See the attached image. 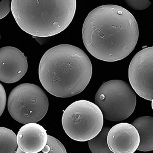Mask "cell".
<instances>
[{"mask_svg":"<svg viewBox=\"0 0 153 153\" xmlns=\"http://www.w3.org/2000/svg\"><path fill=\"white\" fill-rule=\"evenodd\" d=\"M139 29L133 15L117 5H102L88 15L83 23L82 39L92 56L114 62L129 56L138 40Z\"/></svg>","mask_w":153,"mask_h":153,"instance_id":"6da1fadb","label":"cell"},{"mask_svg":"<svg viewBox=\"0 0 153 153\" xmlns=\"http://www.w3.org/2000/svg\"><path fill=\"white\" fill-rule=\"evenodd\" d=\"M93 68L88 56L80 48L61 45L50 48L40 61V81L49 93L69 97L82 92L92 77Z\"/></svg>","mask_w":153,"mask_h":153,"instance_id":"7a4b0ae2","label":"cell"},{"mask_svg":"<svg viewBox=\"0 0 153 153\" xmlns=\"http://www.w3.org/2000/svg\"><path fill=\"white\" fill-rule=\"evenodd\" d=\"M76 1H12L18 26L34 36L47 37L65 30L74 17Z\"/></svg>","mask_w":153,"mask_h":153,"instance_id":"3957f363","label":"cell"},{"mask_svg":"<svg viewBox=\"0 0 153 153\" xmlns=\"http://www.w3.org/2000/svg\"><path fill=\"white\" fill-rule=\"evenodd\" d=\"M104 116L99 107L85 100L76 101L70 105L62 114L64 130L76 141H88L96 136L103 128Z\"/></svg>","mask_w":153,"mask_h":153,"instance_id":"277c9868","label":"cell"},{"mask_svg":"<svg viewBox=\"0 0 153 153\" xmlns=\"http://www.w3.org/2000/svg\"><path fill=\"white\" fill-rule=\"evenodd\" d=\"M95 102L104 118L119 122L131 116L136 107L137 98L128 83L121 80H113L101 86L96 94Z\"/></svg>","mask_w":153,"mask_h":153,"instance_id":"5b68a950","label":"cell"},{"mask_svg":"<svg viewBox=\"0 0 153 153\" xmlns=\"http://www.w3.org/2000/svg\"><path fill=\"white\" fill-rule=\"evenodd\" d=\"M49 107L48 98L38 86L22 84L13 90L9 96L7 107L13 118L19 123H36L46 115Z\"/></svg>","mask_w":153,"mask_h":153,"instance_id":"8992f818","label":"cell"},{"mask_svg":"<svg viewBox=\"0 0 153 153\" xmlns=\"http://www.w3.org/2000/svg\"><path fill=\"white\" fill-rule=\"evenodd\" d=\"M153 47L140 51L132 60L128 70L130 82L140 97L153 100Z\"/></svg>","mask_w":153,"mask_h":153,"instance_id":"52a82bcc","label":"cell"},{"mask_svg":"<svg viewBox=\"0 0 153 153\" xmlns=\"http://www.w3.org/2000/svg\"><path fill=\"white\" fill-rule=\"evenodd\" d=\"M28 68L27 59L18 49L6 46L1 49V81L11 84L20 80Z\"/></svg>","mask_w":153,"mask_h":153,"instance_id":"ba28073f","label":"cell"},{"mask_svg":"<svg viewBox=\"0 0 153 153\" xmlns=\"http://www.w3.org/2000/svg\"><path fill=\"white\" fill-rule=\"evenodd\" d=\"M107 143L112 153H133L139 147L140 137L137 129L133 125L123 123L110 129Z\"/></svg>","mask_w":153,"mask_h":153,"instance_id":"9c48e42d","label":"cell"},{"mask_svg":"<svg viewBox=\"0 0 153 153\" xmlns=\"http://www.w3.org/2000/svg\"><path fill=\"white\" fill-rule=\"evenodd\" d=\"M48 139L46 131L42 126L36 123L25 124L17 135L18 147L24 153L41 152L46 145Z\"/></svg>","mask_w":153,"mask_h":153,"instance_id":"30bf717a","label":"cell"},{"mask_svg":"<svg viewBox=\"0 0 153 153\" xmlns=\"http://www.w3.org/2000/svg\"><path fill=\"white\" fill-rule=\"evenodd\" d=\"M153 118L150 116L139 117L132 123L140 136L138 150L143 152L153 150Z\"/></svg>","mask_w":153,"mask_h":153,"instance_id":"8fae6325","label":"cell"},{"mask_svg":"<svg viewBox=\"0 0 153 153\" xmlns=\"http://www.w3.org/2000/svg\"><path fill=\"white\" fill-rule=\"evenodd\" d=\"M110 129L108 126L103 127L96 136L88 141L89 148L92 152L112 153L107 143V136Z\"/></svg>","mask_w":153,"mask_h":153,"instance_id":"7c38bea8","label":"cell"},{"mask_svg":"<svg viewBox=\"0 0 153 153\" xmlns=\"http://www.w3.org/2000/svg\"><path fill=\"white\" fill-rule=\"evenodd\" d=\"M17 136L11 130L1 127V153L16 152L18 146Z\"/></svg>","mask_w":153,"mask_h":153,"instance_id":"4fadbf2b","label":"cell"},{"mask_svg":"<svg viewBox=\"0 0 153 153\" xmlns=\"http://www.w3.org/2000/svg\"><path fill=\"white\" fill-rule=\"evenodd\" d=\"M42 151L44 153L67 152L65 146L59 140L49 135H48L47 143Z\"/></svg>","mask_w":153,"mask_h":153,"instance_id":"5bb4252c","label":"cell"},{"mask_svg":"<svg viewBox=\"0 0 153 153\" xmlns=\"http://www.w3.org/2000/svg\"><path fill=\"white\" fill-rule=\"evenodd\" d=\"M130 7L136 10H143L150 7L151 3L149 1H125Z\"/></svg>","mask_w":153,"mask_h":153,"instance_id":"9a60e30c","label":"cell"},{"mask_svg":"<svg viewBox=\"0 0 153 153\" xmlns=\"http://www.w3.org/2000/svg\"><path fill=\"white\" fill-rule=\"evenodd\" d=\"M11 1H2L1 2V19L4 18L11 10Z\"/></svg>","mask_w":153,"mask_h":153,"instance_id":"2e32d148","label":"cell"},{"mask_svg":"<svg viewBox=\"0 0 153 153\" xmlns=\"http://www.w3.org/2000/svg\"><path fill=\"white\" fill-rule=\"evenodd\" d=\"M6 95L4 88L1 84V116L4 112L6 103Z\"/></svg>","mask_w":153,"mask_h":153,"instance_id":"e0dca14e","label":"cell"},{"mask_svg":"<svg viewBox=\"0 0 153 153\" xmlns=\"http://www.w3.org/2000/svg\"><path fill=\"white\" fill-rule=\"evenodd\" d=\"M16 153H24V152L22 151L20 148L18 147L16 152Z\"/></svg>","mask_w":153,"mask_h":153,"instance_id":"ac0fdd59","label":"cell"}]
</instances>
